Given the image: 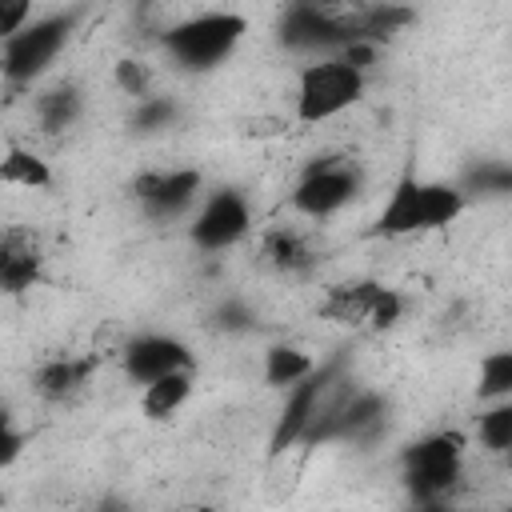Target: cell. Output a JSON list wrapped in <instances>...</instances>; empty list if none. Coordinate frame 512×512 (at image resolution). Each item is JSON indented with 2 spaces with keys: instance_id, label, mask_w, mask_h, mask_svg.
<instances>
[{
  "instance_id": "13",
  "label": "cell",
  "mask_w": 512,
  "mask_h": 512,
  "mask_svg": "<svg viewBox=\"0 0 512 512\" xmlns=\"http://www.w3.org/2000/svg\"><path fill=\"white\" fill-rule=\"evenodd\" d=\"M40 280V248L24 232L0 236V292L16 296Z\"/></svg>"
},
{
  "instance_id": "6",
  "label": "cell",
  "mask_w": 512,
  "mask_h": 512,
  "mask_svg": "<svg viewBox=\"0 0 512 512\" xmlns=\"http://www.w3.org/2000/svg\"><path fill=\"white\" fill-rule=\"evenodd\" d=\"M356 192H360L356 164L344 156H324V160H312L292 184V212L308 220H332L356 200Z\"/></svg>"
},
{
  "instance_id": "9",
  "label": "cell",
  "mask_w": 512,
  "mask_h": 512,
  "mask_svg": "<svg viewBox=\"0 0 512 512\" xmlns=\"http://www.w3.org/2000/svg\"><path fill=\"white\" fill-rule=\"evenodd\" d=\"M120 368L128 372L132 384H152L160 376H172V372H184L192 368V352L184 340L168 336V332H144V336H132L124 348H120Z\"/></svg>"
},
{
  "instance_id": "23",
  "label": "cell",
  "mask_w": 512,
  "mask_h": 512,
  "mask_svg": "<svg viewBox=\"0 0 512 512\" xmlns=\"http://www.w3.org/2000/svg\"><path fill=\"white\" fill-rule=\"evenodd\" d=\"M32 16H36V8H32L28 0H0V48H4L24 24H32Z\"/></svg>"
},
{
  "instance_id": "27",
  "label": "cell",
  "mask_w": 512,
  "mask_h": 512,
  "mask_svg": "<svg viewBox=\"0 0 512 512\" xmlns=\"http://www.w3.org/2000/svg\"><path fill=\"white\" fill-rule=\"evenodd\" d=\"M188 512H220V508H212V504H196V508H188Z\"/></svg>"
},
{
  "instance_id": "25",
  "label": "cell",
  "mask_w": 512,
  "mask_h": 512,
  "mask_svg": "<svg viewBox=\"0 0 512 512\" xmlns=\"http://www.w3.org/2000/svg\"><path fill=\"white\" fill-rule=\"evenodd\" d=\"M412 512H456V508H452L448 500H436V504H416Z\"/></svg>"
},
{
  "instance_id": "2",
  "label": "cell",
  "mask_w": 512,
  "mask_h": 512,
  "mask_svg": "<svg viewBox=\"0 0 512 512\" xmlns=\"http://www.w3.org/2000/svg\"><path fill=\"white\" fill-rule=\"evenodd\" d=\"M244 32H248V20L240 12L200 8V12L180 16L176 24L160 28V48L172 64H180L188 72H212L240 48Z\"/></svg>"
},
{
  "instance_id": "15",
  "label": "cell",
  "mask_w": 512,
  "mask_h": 512,
  "mask_svg": "<svg viewBox=\"0 0 512 512\" xmlns=\"http://www.w3.org/2000/svg\"><path fill=\"white\" fill-rule=\"evenodd\" d=\"M192 384H196L192 368L144 384V388H140V412H144L148 420H172V416L192 400Z\"/></svg>"
},
{
  "instance_id": "8",
  "label": "cell",
  "mask_w": 512,
  "mask_h": 512,
  "mask_svg": "<svg viewBox=\"0 0 512 512\" xmlns=\"http://www.w3.org/2000/svg\"><path fill=\"white\" fill-rule=\"evenodd\" d=\"M204 196V176L196 168H144L132 180V200L152 220L188 216Z\"/></svg>"
},
{
  "instance_id": "7",
  "label": "cell",
  "mask_w": 512,
  "mask_h": 512,
  "mask_svg": "<svg viewBox=\"0 0 512 512\" xmlns=\"http://www.w3.org/2000/svg\"><path fill=\"white\" fill-rule=\"evenodd\" d=\"M248 232H252V200L236 188H212L192 208L188 240H192V248H200L208 256L236 248Z\"/></svg>"
},
{
  "instance_id": "11",
  "label": "cell",
  "mask_w": 512,
  "mask_h": 512,
  "mask_svg": "<svg viewBox=\"0 0 512 512\" xmlns=\"http://www.w3.org/2000/svg\"><path fill=\"white\" fill-rule=\"evenodd\" d=\"M96 372V352L92 356H52V360H44L40 368H36V376H32V388H36V396L40 400H48V404H64V400H72L76 392H84V384H88V376Z\"/></svg>"
},
{
  "instance_id": "18",
  "label": "cell",
  "mask_w": 512,
  "mask_h": 512,
  "mask_svg": "<svg viewBox=\"0 0 512 512\" xmlns=\"http://www.w3.org/2000/svg\"><path fill=\"white\" fill-rule=\"evenodd\" d=\"M476 444L488 456H508L512 448V400H496L484 404L476 416Z\"/></svg>"
},
{
  "instance_id": "20",
  "label": "cell",
  "mask_w": 512,
  "mask_h": 512,
  "mask_svg": "<svg viewBox=\"0 0 512 512\" xmlns=\"http://www.w3.org/2000/svg\"><path fill=\"white\" fill-rule=\"evenodd\" d=\"M112 80H116V88H120L124 96H132L136 104L148 100V96H156V92H152V72H148V64H140V60H120L116 72H112Z\"/></svg>"
},
{
  "instance_id": "17",
  "label": "cell",
  "mask_w": 512,
  "mask_h": 512,
  "mask_svg": "<svg viewBox=\"0 0 512 512\" xmlns=\"http://www.w3.org/2000/svg\"><path fill=\"white\" fill-rule=\"evenodd\" d=\"M84 112V100H80V88L76 84H52L36 96V120L44 132H64L80 120Z\"/></svg>"
},
{
  "instance_id": "12",
  "label": "cell",
  "mask_w": 512,
  "mask_h": 512,
  "mask_svg": "<svg viewBox=\"0 0 512 512\" xmlns=\"http://www.w3.org/2000/svg\"><path fill=\"white\" fill-rule=\"evenodd\" d=\"M260 264L280 272V276H304L316 264L312 244L296 228H268L260 236Z\"/></svg>"
},
{
  "instance_id": "21",
  "label": "cell",
  "mask_w": 512,
  "mask_h": 512,
  "mask_svg": "<svg viewBox=\"0 0 512 512\" xmlns=\"http://www.w3.org/2000/svg\"><path fill=\"white\" fill-rule=\"evenodd\" d=\"M404 320V296L396 292V288H380V296H376V304H372V316H368V328H376V332H388V328H396Z\"/></svg>"
},
{
  "instance_id": "14",
  "label": "cell",
  "mask_w": 512,
  "mask_h": 512,
  "mask_svg": "<svg viewBox=\"0 0 512 512\" xmlns=\"http://www.w3.org/2000/svg\"><path fill=\"white\" fill-rule=\"evenodd\" d=\"M0 184L4 188H20V192H48L56 184V172L36 148L8 144L0 152Z\"/></svg>"
},
{
  "instance_id": "19",
  "label": "cell",
  "mask_w": 512,
  "mask_h": 512,
  "mask_svg": "<svg viewBox=\"0 0 512 512\" xmlns=\"http://www.w3.org/2000/svg\"><path fill=\"white\" fill-rule=\"evenodd\" d=\"M476 396L480 404H496V400H512V352L496 348L488 356H480V376H476Z\"/></svg>"
},
{
  "instance_id": "24",
  "label": "cell",
  "mask_w": 512,
  "mask_h": 512,
  "mask_svg": "<svg viewBox=\"0 0 512 512\" xmlns=\"http://www.w3.org/2000/svg\"><path fill=\"white\" fill-rule=\"evenodd\" d=\"M20 456H24V432L8 412H0V472H8Z\"/></svg>"
},
{
  "instance_id": "5",
  "label": "cell",
  "mask_w": 512,
  "mask_h": 512,
  "mask_svg": "<svg viewBox=\"0 0 512 512\" xmlns=\"http://www.w3.org/2000/svg\"><path fill=\"white\" fill-rule=\"evenodd\" d=\"M68 32H72V16H60V12L56 16H32V24H24L0 48V76L16 88L36 84L56 64V56L64 52Z\"/></svg>"
},
{
  "instance_id": "10",
  "label": "cell",
  "mask_w": 512,
  "mask_h": 512,
  "mask_svg": "<svg viewBox=\"0 0 512 512\" xmlns=\"http://www.w3.org/2000/svg\"><path fill=\"white\" fill-rule=\"evenodd\" d=\"M380 288H384L380 280H340L320 296L316 316L336 324V328H368V316H372Z\"/></svg>"
},
{
  "instance_id": "16",
  "label": "cell",
  "mask_w": 512,
  "mask_h": 512,
  "mask_svg": "<svg viewBox=\"0 0 512 512\" xmlns=\"http://www.w3.org/2000/svg\"><path fill=\"white\" fill-rule=\"evenodd\" d=\"M316 368H320L316 356L296 344H272L264 352V384H272V388H292V384L308 380Z\"/></svg>"
},
{
  "instance_id": "4",
  "label": "cell",
  "mask_w": 512,
  "mask_h": 512,
  "mask_svg": "<svg viewBox=\"0 0 512 512\" xmlns=\"http://www.w3.org/2000/svg\"><path fill=\"white\" fill-rule=\"evenodd\" d=\"M368 88V76L344 56H316L296 72L292 112L300 124H328L344 116Z\"/></svg>"
},
{
  "instance_id": "1",
  "label": "cell",
  "mask_w": 512,
  "mask_h": 512,
  "mask_svg": "<svg viewBox=\"0 0 512 512\" xmlns=\"http://www.w3.org/2000/svg\"><path fill=\"white\" fill-rule=\"evenodd\" d=\"M468 208V196L460 192V184L448 180H424L404 172L388 200L376 212V232L388 240H404V236H428L440 232L448 224H456Z\"/></svg>"
},
{
  "instance_id": "3",
  "label": "cell",
  "mask_w": 512,
  "mask_h": 512,
  "mask_svg": "<svg viewBox=\"0 0 512 512\" xmlns=\"http://www.w3.org/2000/svg\"><path fill=\"white\" fill-rule=\"evenodd\" d=\"M468 472V436L456 428H440L420 436L400 456V480L416 504L448 500Z\"/></svg>"
},
{
  "instance_id": "26",
  "label": "cell",
  "mask_w": 512,
  "mask_h": 512,
  "mask_svg": "<svg viewBox=\"0 0 512 512\" xmlns=\"http://www.w3.org/2000/svg\"><path fill=\"white\" fill-rule=\"evenodd\" d=\"M100 512H132V508H128L124 500H116V496H108V500L100 504Z\"/></svg>"
},
{
  "instance_id": "22",
  "label": "cell",
  "mask_w": 512,
  "mask_h": 512,
  "mask_svg": "<svg viewBox=\"0 0 512 512\" xmlns=\"http://www.w3.org/2000/svg\"><path fill=\"white\" fill-rule=\"evenodd\" d=\"M172 116H176V104H172L168 96H148V100L136 104L132 124L144 128V132H156V128H164V124H172Z\"/></svg>"
}]
</instances>
